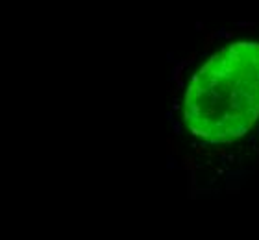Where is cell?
<instances>
[{"mask_svg": "<svg viewBox=\"0 0 259 240\" xmlns=\"http://www.w3.org/2000/svg\"><path fill=\"white\" fill-rule=\"evenodd\" d=\"M259 118V42L237 41L196 70L183 96V122L198 139L233 142Z\"/></svg>", "mask_w": 259, "mask_h": 240, "instance_id": "6da1fadb", "label": "cell"}]
</instances>
